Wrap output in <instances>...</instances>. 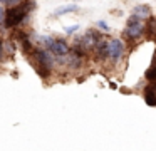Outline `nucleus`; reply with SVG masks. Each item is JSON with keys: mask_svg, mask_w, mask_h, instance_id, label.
<instances>
[{"mask_svg": "<svg viewBox=\"0 0 156 151\" xmlns=\"http://www.w3.org/2000/svg\"><path fill=\"white\" fill-rule=\"evenodd\" d=\"M146 32V25L143 23L141 19L131 15L126 22V30H124V39L128 40H138L143 34Z\"/></svg>", "mask_w": 156, "mask_h": 151, "instance_id": "3", "label": "nucleus"}, {"mask_svg": "<svg viewBox=\"0 0 156 151\" xmlns=\"http://www.w3.org/2000/svg\"><path fill=\"white\" fill-rule=\"evenodd\" d=\"M4 56H5V42L0 40V60L4 59Z\"/></svg>", "mask_w": 156, "mask_h": 151, "instance_id": "15", "label": "nucleus"}, {"mask_svg": "<svg viewBox=\"0 0 156 151\" xmlns=\"http://www.w3.org/2000/svg\"><path fill=\"white\" fill-rule=\"evenodd\" d=\"M144 102L148 104L149 107H154L156 106V89L149 84L144 91Z\"/></svg>", "mask_w": 156, "mask_h": 151, "instance_id": "9", "label": "nucleus"}, {"mask_svg": "<svg viewBox=\"0 0 156 151\" xmlns=\"http://www.w3.org/2000/svg\"><path fill=\"white\" fill-rule=\"evenodd\" d=\"M49 50L52 52V56L61 57V59L71 54V47H69V44L66 42V40H62V39H54V42H52V45H51Z\"/></svg>", "mask_w": 156, "mask_h": 151, "instance_id": "6", "label": "nucleus"}, {"mask_svg": "<svg viewBox=\"0 0 156 151\" xmlns=\"http://www.w3.org/2000/svg\"><path fill=\"white\" fill-rule=\"evenodd\" d=\"M66 34H69V35H71V34H74L76 30H79V25H69V27H66Z\"/></svg>", "mask_w": 156, "mask_h": 151, "instance_id": "14", "label": "nucleus"}, {"mask_svg": "<svg viewBox=\"0 0 156 151\" xmlns=\"http://www.w3.org/2000/svg\"><path fill=\"white\" fill-rule=\"evenodd\" d=\"M34 7H35L34 0H25V2L20 3V5L10 7V9L5 12L4 27L5 29H15V27H19L25 20V17L29 15V12H30Z\"/></svg>", "mask_w": 156, "mask_h": 151, "instance_id": "1", "label": "nucleus"}, {"mask_svg": "<svg viewBox=\"0 0 156 151\" xmlns=\"http://www.w3.org/2000/svg\"><path fill=\"white\" fill-rule=\"evenodd\" d=\"M96 25H98L101 30H104V32H109V30H111V29H109V25H108V22H104V20H98Z\"/></svg>", "mask_w": 156, "mask_h": 151, "instance_id": "12", "label": "nucleus"}, {"mask_svg": "<svg viewBox=\"0 0 156 151\" xmlns=\"http://www.w3.org/2000/svg\"><path fill=\"white\" fill-rule=\"evenodd\" d=\"M101 40H102V35L98 32V30L89 29V30H86L84 35H82L81 39L77 40V42L82 44V47H84L86 50H89V49H94V47L98 45L99 42H101Z\"/></svg>", "mask_w": 156, "mask_h": 151, "instance_id": "4", "label": "nucleus"}, {"mask_svg": "<svg viewBox=\"0 0 156 151\" xmlns=\"http://www.w3.org/2000/svg\"><path fill=\"white\" fill-rule=\"evenodd\" d=\"M146 35L148 39H156V17L154 19H149L148 23H146Z\"/></svg>", "mask_w": 156, "mask_h": 151, "instance_id": "11", "label": "nucleus"}, {"mask_svg": "<svg viewBox=\"0 0 156 151\" xmlns=\"http://www.w3.org/2000/svg\"><path fill=\"white\" fill-rule=\"evenodd\" d=\"M0 3H5V5L15 7V5H20V0H0Z\"/></svg>", "mask_w": 156, "mask_h": 151, "instance_id": "13", "label": "nucleus"}, {"mask_svg": "<svg viewBox=\"0 0 156 151\" xmlns=\"http://www.w3.org/2000/svg\"><path fill=\"white\" fill-rule=\"evenodd\" d=\"M131 15L138 17V19H141V20L151 19V9H149L148 5H144V3H139V5H136L134 9H133Z\"/></svg>", "mask_w": 156, "mask_h": 151, "instance_id": "8", "label": "nucleus"}, {"mask_svg": "<svg viewBox=\"0 0 156 151\" xmlns=\"http://www.w3.org/2000/svg\"><path fill=\"white\" fill-rule=\"evenodd\" d=\"M124 44H122L121 39H112L109 40V60L112 64H118L119 60L124 56Z\"/></svg>", "mask_w": 156, "mask_h": 151, "instance_id": "5", "label": "nucleus"}, {"mask_svg": "<svg viewBox=\"0 0 156 151\" xmlns=\"http://www.w3.org/2000/svg\"><path fill=\"white\" fill-rule=\"evenodd\" d=\"M77 10H79V7L76 5V3H69V5H62V7H59L57 10H54V15L57 17V15H64V13L77 12Z\"/></svg>", "mask_w": 156, "mask_h": 151, "instance_id": "10", "label": "nucleus"}, {"mask_svg": "<svg viewBox=\"0 0 156 151\" xmlns=\"http://www.w3.org/2000/svg\"><path fill=\"white\" fill-rule=\"evenodd\" d=\"M94 52H96V57H98V59H101V60L109 59V42L102 39L101 42L94 47Z\"/></svg>", "mask_w": 156, "mask_h": 151, "instance_id": "7", "label": "nucleus"}, {"mask_svg": "<svg viewBox=\"0 0 156 151\" xmlns=\"http://www.w3.org/2000/svg\"><path fill=\"white\" fill-rule=\"evenodd\" d=\"M32 60H34L35 70L39 72V76L49 77V74H51V70H52V66H54V57H52L51 50L35 47V49L32 50Z\"/></svg>", "mask_w": 156, "mask_h": 151, "instance_id": "2", "label": "nucleus"}, {"mask_svg": "<svg viewBox=\"0 0 156 151\" xmlns=\"http://www.w3.org/2000/svg\"><path fill=\"white\" fill-rule=\"evenodd\" d=\"M72 2H79V0H72Z\"/></svg>", "mask_w": 156, "mask_h": 151, "instance_id": "16", "label": "nucleus"}]
</instances>
